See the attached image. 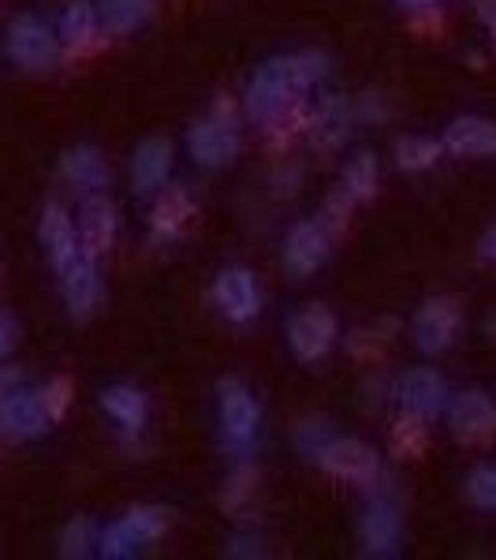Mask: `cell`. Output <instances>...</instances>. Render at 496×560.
Masks as SVG:
<instances>
[{"mask_svg": "<svg viewBox=\"0 0 496 560\" xmlns=\"http://www.w3.org/2000/svg\"><path fill=\"white\" fill-rule=\"evenodd\" d=\"M448 400H452V393H448V382L437 370L414 366L408 374L395 377V404L408 415H414V419H422V422L437 419V415L448 408Z\"/></svg>", "mask_w": 496, "mask_h": 560, "instance_id": "obj_8", "label": "cell"}, {"mask_svg": "<svg viewBox=\"0 0 496 560\" xmlns=\"http://www.w3.org/2000/svg\"><path fill=\"white\" fill-rule=\"evenodd\" d=\"M395 4H400L403 12H429V8H437L440 0H395Z\"/></svg>", "mask_w": 496, "mask_h": 560, "instance_id": "obj_38", "label": "cell"}, {"mask_svg": "<svg viewBox=\"0 0 496 560\" xmlns=\"http://www.w3.org/2000/svg\"><path fill=\"white\" fill-rule=\"evenodd\" d=\"M329 229H324V221H299L292 232H287L284 240V266L287 273L295 277H310L314 269H321L324 261H329Z\"/></svg>", "mask_w": 496, "mask_h": 560, "instance_id": "obj_14", "label": "cell"}, {"mask_svg": "<svg viewBox=\"0 0 496 560\" xmlns=\"http://www.w3.org/2000/svg\"><path fill=\"white\" fill-rule=\"evenodd\" d=\"M20 388V370H0V404L8 400V393Z\"/></svg>", "mask_w": 496, "mask_h": 560, "instance_id": "obj_35", "label": "cell"}, {"mask_svg": "<svg viewBox=\"0 0 496 560\" xmlns=\"http://www.w3.org/2000/svg\"><path fill=\"white\" fill-rule=\"evenodd\" d=\"M168 168H173V147L161 139H146L131 153V184L134 195H153L165 187Z\"/></svg>", "mask_w": 496, "mask_h": 560, "instance_id": "obj_20", "label": "cell"}, {"mask_svg": "<svg viewBox=\"0 0 496 560\" xmlns=\"http://www.w3.org/2000/svg\"><path fill=\"white\" fill-rule=\"evenodd\" d=\"M42 247H45V255H49L57 273L79 255V250H83L79 232H75V221L68 217L64 206H57V202L45 206V213H42Z\"/></svg>", "mask_w": 496, "mask_h": 560, "instance_id": "obj_19", "label": "cell"}, {"mask_svg": "<svg viewBox=\"0 0 496 560\" xmlns=\"http://www.w3.org/2000/svg\"><path fill=\"white\" fill-rule=\"evenodd\" d=\"M57 42L60 38L38 20V15H20V20L8 26L4 49L20 68L45 71V68L57 65Z\"/></svg>", "mask_w": 496, "mask_h": 560, "instance_id": "obj_9", "label": "cell"}, {"mask_svg": "<svg viewBox=\"0 0 496 560\" xmlns=\"http://www.w3.org/2000/svg\"><path fill=\"white\" fill-rule=\"evenodd\" d=\"M97 34V8L90 0H75L60 12L57 23V38L68 45V49H83L90 45V38Z\"/></svg>", "mask_w": 496, "mask_h": 560, "instance_id": "obj_25", "label": "cell"}, {"mask_svg": "<svg viewBox=\"0 0 496 560\" xmlns=\"http://www.w3.org/2000/svg\"><path fill=\"white\" fill-rule=\"evenodd\" d=\"M351 135V105L344 97H324L310 116V139L321 150H336Z\"/></svg>", "mask_w": 496, "mask_h": 560, "instance_id": "obj_21", "label": "cell"}, {"mask_svg": "<svg viewBox=\"0 0 496 560\" xmlns=\"http://www.w3.org/2000/svg\"><path fill=\"white\" fill-rule=\"evenodd\" d=\"M400 509L392 504V497L377 493L366 504L363 520H358V541H363L366 557H392L400 549Z\"/></svg>", "mask_w": 496, "mask_h": 560, "instance_id": "obj_13", "label": "cell"}, {"mask_svg": "<svg viewBox=\"0 0 496 560\" xmlns=\"http://www.w3.org/2000/svg\"><path fill=\"white\" fill-rule=\"evenodd\" d=\"M194 217V198L191 191H184V187H168L165 195L153 202V213H150V229L157 240H173L184 232V224Z\"/></svg>", "mask_w": 496, "mask_h": 560, "instance_id": "obj_22", "label": "cell"}, {"mask_svg": "<svg viewBox=\"0 0 496 560\" xmlns=\"http://www.w3.org/2000/svg\"><path fill=\"white\" fill-rule=\"evenodd\" d=\"M440 153H445V142L429 139V135H408L395 142V165L403 173H426L440 161Z\"/></svg>", "mask_w": 496, "mask_h": 560, "instance_id": "obj_26", "label": "cell"}, {"mask_svg": "<svg viewBox=\"0 0 496 560\" xmlns=\"http://www.w3.org/2000/svg\"><path fill=\"white\" fill-rule=\"evenodd\" d=\"M97 538H102V527H97L94 520L79 516V520H71L64 527V535H60V553L90 557V553H97Z\"/></svg>", "mask_w": 496, "mask_h": 560, "instance_id": "obj_27", "label": "cell"}, {"mask_svg": "<svg viewBox=\"0 0 496 560\" xmlns=\"http://www.w3.org/2000/svg\"><path fill=\"white\" fill-rule=\"evenodd\" d=\"M102 408L113 415V419L120 422V430L131 438V433H139L146 427L150 400H146V393H139L134 385H113L102 393Z\"/></svg>", "mask_w": 496, "mask_h": 560, "instance_id": "obj_23", "label": "cell"}, {"mask_svg": "<svg viewBox=\"0 0 496 560\" xmlns=\"http://www.w3.org/2000/svg\"><path fill=\"white\" fill-rule=\"evenodd\" d=\"M336 337H340L336 314L321 303L303 306V311H295L292 322H287V348L295 351L299 363H318V359H324L336 348Z\"/></svg>", "mask_w": 496, "mask_h": 560, "instance_id": "obj_5", "label": "cell"}, {"mask_svg": "<svg viewBox=\"0 0 496 560\" xmlns=\"http://www.w3.org/2000/svg\"><path fill=\"white\" fill-rule=\"evenodd\" d=\"M15 337H20V329H15V318L8 311H0V359H8V351L15 348Z\"/></svg>", "mask_w": 496, "mask_h": 560, "instance_id": "obj_33", "label": "cell"}, {"mask_svg": "<svg viewBox=\"0 0 496 560\" xmlns=\"http://www.w3.org/2000/svg\"><path fill=\"white\" fill-rule=\"evenodd\" d=\"M448 430L459 445H489L496 438V400L482 388H467L448 400Z\"/></svg>", "mask_w": 496, "mask_h": 560, "instance_id": "obj_7", "label": "cell"}, {"mask_svg": "<svg viewBox=\"0 0 496 560\" xmlns=\"http://www.w3.org/2000/svg\"><path fill=\"white\" fill-rule=\"evenodd\" d=\"M299 448H303V456H318V448L324 445V441H329V427H321V422H303L299 427Z\"/></svg>", "mask_w": 496, "mask_h": 560, "instance_id": "obj_32", "label": "cell"}, {"mask_svg": "<svg viewBox=\"0 0 496 560\" xmlns=\"http://www.w3.org/2000/svg\"><path fill=\"white\" fill-rule=\"evenodd\" d=\"M38 396H42L45 411H49V419L60 422L68 415V404H71V382H68V377H52V382L45 385Z\"/></svg>", "mask_w": 496, "mask_h": 560, "instance_id": "obj_31", "label": "cell"}, {"mask_svg": "<svg viewBox=\"0 0 496 560\" xmlns=\"http://www.w3.org/2000/svg\"><path fill=\"white\" fill-rule=\"evenodd\" d=\"M344 191L355 198V202H366V198L377 195V161L369 158V153H358L344 168Z\"/></svg>", "mask_w": 496, "mask_h": 560, "instance_id": "obj_28", "label": "cell"}, {"mask_svg": "<svg viewBox=\"0 0 496 560\" xmlns=\"http://www.w3.org/2000/svg\"><path fill=\"white\" fill-rule=\"evenodd\" d=\"M168 530V512L157 509V504H139V509H128L116 523L102 527V538H97V557L105 560H123L134 557L142 546L157 541Z\"/></svg>", "mask_w": 496, "mask_h": 560, "instance_id": "obj_3", "label": "cell"}, {"mask_svg": "<svg viewBox=\"0 0 496 560\" xmlns=\"http://www.w3.org/2000/svg\"><path fill=\"white\" fill-rule=\"evenodd\" d=\"M60 292H64V303L75 318H86V314L97 311L102 303V273H97V258L79 250L75 258L60 269Z\"/></svg>", "mask_w": 496, "mask_h": 560, "instance_id": "obj_15", "label": "cell"}, {"mask_svg": "<svg viewBox=\"0 0 496 560\" xmlns=\"http://www.w3.org/2000/svg\"><path fill=\"white\" fill-rule=\"evenodd\" d=\"M440 142L456 158H496V124L485 116H459L448 124Z\"/></svg>", "mask_w": 496, "mask_h": 560, "instance_id": "obj_18", "label": "cell"}, {"mask_svg": "<svg viewBox=\"0 0 496 560\" xmlns=\"http://www.w3.org/2000/svg\"><path fill=\"white\" fill-rule=\"evenodd\" d=\"M213 303L232 325H250L261 314V292L255 273L247 266L221 269V277L213 284Z\"/></svg>", "mask_w": 496, "mask_h": 560, "instance_id": "obj_10", "label": "cell"}, {"mask_svg": "<svg viewBox=\"0 0 496 560\" xmlns=\"http://www.w3.org/2000/svg\"><path fill=\"white\" fill-rule=\"evenodd\" d=\"M216 422H221V445L228 448L236 464H247L258 448V430H261V408L247 382L224 377L216 385Z\"/></svg>", "mask_w": 496, "mask_h": 560, "instance_id": "obj_2", "label": "cell"}, {"mask_svg": "<svg viewBox=\"0 0 496 560\" xmlns=\"http://www.w3.org/2000/svg\"><path fill=\"white\" fill-rule=\"evenodd\" d=\"M467 497H471L474 509L496 512V467L493 464L471 471V478H467Z\"/></svg>", "mask_w": 496, "mask_h": 560, "instance_id": "obj_29", "label": "cell"}, {"mask_svg": "<svg viewBox=\"0 0 496 560\" xmlns=\"http://www.w3.org/2000/svg\"><path fill=\"white\" fill-rule=\"evenodd\" d=\"M187 150H191L194 165L202 168H221L228 165L232 158L239 153V128L224 108H213L205 120L191 124L187 131Z\"/></svg>", "mask_w": 496, "mask_h": 560, "instance_id": "obj_6", "label": "cell"}, {"mask_svg": "<svg viewBox=\"0 0 496 560\" xmlns=\"http://www.w3.org/2000/svg\"><path fill=\"white\" fill-rule=\"evenodd\" d=\"M422 445H426V427H422V419L408 415V419H403L400 427L392 430V448H395V453L418 456Z\"/></svg>", "mask_w": 496, "mask_h": 560, "instance_id": "obj_30", "label": "cell"}, {"mask_svg": "<svg viewBox=\"0 0 496 560\" xmlns=\"http://www.w3.org/2000/svg\"><path fill=\"white\" fill-rule=\"evenodd\" d=\"M482 258L489 261V266H496V224L482 236Z\"/></svg>", "mask_w": 496, "mask_h": 560, "instance_id": "obj_37", "label": "cell"}, {"mask_svg": "<svg viewBox=\"0 0 496 560\" xmlns=\"http://www.w3.org/2000/svg\"><path fill=\"white\" fill-rule=\"evenodd\" d=\"M482 23H485V31H489V42L496 49V0H485L482 4Z\"/></svg>", "mask_w": 496, "mask_h": 560, "instance_id": "obj_36", "label": "cell"}, {"mask_svg": "<svg viewBox=\"0 0 496 560\" xmlns=\"http://www.w3.org/2000/svg\"><path fill=\"white\" fill-rule=\"evenodd\" d=\"M150 0H97V26L108 38H123V34L139 31L150 20Z\"/></svg>", "mask_w": 496, "mask_h": 560, "instance_id": "obj_24", "label": "cell"}, {"mask_svg": "<svg viewBox=\"0 0 496 560\" xmlns=\"http://www.w3.org/2000/svg\"><path fill=\"white\" fill-rule=\"evenodd\" d=\"M459 325H463V314H459V303L456 300H426L418 306L411 322V332H414V345H418L426 355H437V351H448L456 345L459 337Z\"/></svg>", "mask_w": 496, "mask_h": 560, "instance_id": "obj_11", "label": "cell"}, {"mask_svg": "<svg viewBox=\"0 0 496 560\" xmlns=\"http://www.w3.org/2000/svg\"><path fill=\"white\" fill-rule=\"evenodd\" d=\"M329 75V57L324 52H295V57H276L261 65L247 83V116L261 128H284L299 113L303 97L310 86H318Z\"/></svg>", "mask_w": 496, "mask_h": 560, "instance_id": "obj_1", "label": "cell"}, {"mask_svg": "<svg viewBox=\"0 0 496 560\" xmlns=\"http://www.w3.org/2000/svg\"><path fill=\"white\" fill-rule=\"evenodd\" d=\"M314 459H318L332 478L358 486V490H377V482L385 478L377 453L366 441H355V438H329Z\"/></svg>", "mask_w": 496, "mask_h": 560, "instance_id": "obj_4", "label": "cell"}, {"mask_svg": "<svg viewBox=\"0 0 496 560\" xmlns=\"http://www.w3.org/2000/svg\"><path fill=\"white\" fill-rule=\"evenodd\" d=\"M116 229H120V217H116V206L108 202L105 195H86L83 210H79V243H83L86 255H105L116 243Z\"/></svg>", "mask_w": 496, "mask_h": 560, "instance_id": "obj_16", "label": "cell"}, {"mask_svg": "<svg viewBox=\"0 0 496 560\" xmlns=\"http://www.w3.org/2000/svg\"><path fill=\"white\" fill-rule=\"evenodd\" d=\"M60 176L71 191L79 195H102V187H108V165L102 158V150L90 147V142H79L71 147L64 158H60Z\"/></svg>", "mask_w": 496, "mask_h": 560, "instance_id": "obj_17", "label": "cell"}, {"mask_svg": "<svg viewBox=\"0 0 496 560\" xmlns=\"http://www.w3.org/2000/svg\"><path fill=\"white\" fill-rule=\"evenodd\" d=\"M52 427L49 411H45L42 396L31 393V388H15V393H8V400L0 404V438L4 441H34L42 438L45 430Z\"/></svg>", "mask_w": 496, "mask_h": 560, "instance_id": "obj_12", "label": "cell"}, {"mask_svg": "<svg viewBox=\"0 0 496 560\" xmlns=\"http://www.w3.org/2000/svg\"><path fill=\"white\" fill-rule=\"evenodd\" d=\"M228 553L232 557H258L261 541H258V535H236V538H232V546H228Z\"/></svg>", "mask_w": 496, "mask_h": 560, "instance_id": "obj_34", "label": "cell"}]
</instances>
